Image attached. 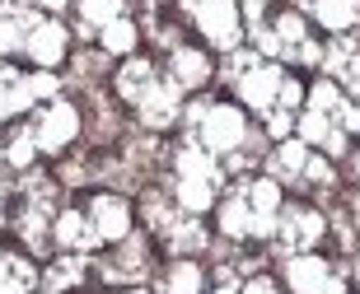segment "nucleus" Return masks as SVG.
<instances>
[{"label":"nucleus","mask_w":360,"mask_h":294,"mask_svg":"<svg viewBox=\"0 0 360 294\" xmlns=\"http://www.w3.org/2000/svg\"><path fill=\"white\" fill-rule=\"evenodd\" d=\"M281 215V196H276V182H239V187L225 196L220 206V229L229 239H253V234H271Z\"/></svg>","instance_id":"nucleus-1"},{"label":"nucleus","mask_w":360,"mask_h":294,"mask_svg":"<svg viewBox=\"0 0 360 294\" xmlns=\"http://www.w3.org/2000/svg\"><path fill=\"white\" fill-rule=\"evenodd\" d=\"M356 126H360L356 107L337 94L333 84H319L314 98H309V112H304V135H309V140L337 154V149H347V135L356 131Z\"/></svg>","instance_id":"nucleus-2"},{"label":"nucleus","mask_w":360,"mask_h":294,"mask_svg":"<svg viewBox=\"0 0 360 294\" xmlns=\"http://www.w3.org/2000/svg\"><path fill=\"white\" fill-rule=\"evenodd\" d=\"M192 140H197L206 154H229L248 140V126L234 107L225 103H197L192 107Z\"/></svg>","instance_id":"nucleus-3"},{"label":"nucleus","mask_w":360,"mask_h":294,"mask_svg":"<svg viewBox=\"0 0 360 294\" xmlns=\"http://www.w3.org/2000/svg\"><path fill=\"white\" fill-rule=\"evenodd\" d=\"M215 187H220V168L211 163V154L201 145L183 149L178 154V201H183L187 211H206Z\"/></svg>","instance_id":"nucleus-4"},{"label":"nucleus","mask_w":360,"mask_h":294,"mask_svg":"<svg viewBox=\"0 0 360 294\" xmlns=\"http://www.w3.org/2000/svg\"><path fill=\"white\" fill-rule=\"evenodd\" d=\"M271 173H276L281 182H314V187H328V182H333V168L323 159H314L304 145H281L276 154H271Z\"/></svg>","instance_id":"nucleus-5"},{"label":"nucleus","mask_w":360,"mask_h":294,"mask_svg":"<svg viewBox=\"0 0 360 294\" xmlns=\"http://www.w3.org/2000/svg\"><path fill=\"white\" fill-rule=\"evenodd\" d=\"M187 10L197 19V28L215 47H234L239 42V14H234V0H187Z\"/></svg>","instance_id":"nucleus-6"},{"label":"nucleus","mask_w":360,"mask_h":294,"mask_svg":"<svg viewBox=\"0 0 360 294\" xmlns=\"http://www.w3.org/2000/svg\"><path fill=\"white\" fill-rule=\"evenodd\" d=\"M285 281H290L295 294H347V285L337 281V271L328 262H319V257H295Z\"/></svg>","instance_id":"nucleus-7"},{"label":"nucleus","mask_w":360,"mask_h":294,"mask_svg":"<svg viewBox=\"0 0 360 294\" xmlns=\"http://www.w3.org/2000/svg\"><path fill=\"white\" fill-rule=\"evenodd\" d=\"M281 220V248H295V253H304V248H314V243L323 239V215L309 211V206H285V211L276 215Z\"/></svg>","instance_id":"nucleus-8"},{"label":"nucleus","mask_w":360,"mask_h":294,"mask_svg":"<svg viewBox=\"0 0 360 294\" xmlns=\"http://www.w3.org/2000/svg\"><path fill=\"white\" fill-rule=\"evenodd\" d=\"M75 131H80V117H75V107H70V103H52L33 126H28V135H33V145H38V149H61Z\"/></svg>","instance_id":"nucleus-9"},{"label":"nucleus","mask_w":360,"mask_h":294,"mask_svg":"<svg viewBox=\"0 0 360 294\" xmlns=\"http://www.w3.org/2000/svg\"><path fill=\"white\" fill-rule=\"evenodd\" d=\"M52 89H56L52 75L24 80V75H14L10 66H0V117L14 112V107H24V103H33V98H42V94H52Z\"/></svg>","instance_id":"nucleus-10"},{"label":"nucleus","mask_w":360,"mask_h":294,"mask_svg":"<svg viewBox=\"0 0 360 294\" xmlns=\"http://www.w3.org/2000/svg\"><path fill=\"white\" fill-rule=\"evenodd\" d=\"M42 14L24 10V5H5L0 10V52H28V38L38 33Z\"/></svg>","instance_id":"nucleus-11"},{"label":"nucleus","mask_w":360,"mask_h":294,"mask_svg":"<svg viewBox=\"0 0 360 294\" xmlns=\"http://www.w3.org/2000/svg\"><path fill=\"white\" fill-rule=\"evenodd\" d=\"M89 225H94V239H127V206L117 196H94L89 206Z\"/></svg>","instance_id":"nucleus-12"},{"label":"nucleus","mask_w":360,"mask_h":294,"mask_svg":"<svg viewBox=\"0 0 360 294\" xmlns=\"http://www.w3.org/2000/svg\"><path fill=\"white\" fill-rule=\"evenodd\" d=\"M178 112V84H155L146 98H141V117L150 121V126H169Z\"/></svg>","instance_id":"nucleus-13"},{"label":"nucleus","mask_w":360,"mask_h":294,"mask_svg":"<svg viewBox=\"0 0 360 294\" xmlns=\"http://www.w3.org/2000/svg\"><path fill=\"white\" fill-rule=\"evenodd\" d=\"M61 47H66V33H61V24H52V19H42L38 33L28 38V56H33V61H42V66L61 61Z\"/></svg>","instance_id":"nucleus-14"},{"label":"nucleus","mask_w":360,"mask_h":294,"mask_svg":"<svg viewBox=\"0 0 360 294\" xmlns=\"http://www.w3.org/2000/svg\"><path fill=\"white\" fill-rule=\"evenodd\" d=\"M323 61H328V70H333L337 80H347V84H360V42H351V38L333 42Z\"/></svg>","instance_id":"nucleus-15"},{"label":"nucleus","mask_w":360,"mask_h":294,"mask_svg":"<svg viewBox=\"0 0 360 294\" xmlns=\"http://www.w3.org/2000/svg\"><path fill=\"white\" fill-rule=\"evenodd\" d=\"M117 89H122V98L141 103V98L155 89V70H150V61H127L122 75H117Z\"/></svg>","instance_id":"nucleus-16"},{"label":"nucleus","mask_w":360,"mask_h":294,"mask_svg":"<svg viewBox=\"0 0 360 294\" xmlns=\"http://www.w3.org/2000/svg\"><path fill=\"white\" fill-rule=\"evenodd\" d=\"M309 10L328 28H351L360 19V0H309Z\"/></svg>","instance_id":"nucleus-17"},{"label":"nucleus","mask_w":360,"mask_h":294,"mask_svg":"<svg viewBox=\"0 0 360 294\" xmlns=\"http://www.w3.org/2000/svg\"><path fill=\"white\" fill-rule=\"evenodd\" d=\"M56 239L66 243V248H94V225H89V215H61V220H56Z\"/></svg>","instance_id":"nucleus-18"},{"label":"nucleus","mask_w":360,"mask_h":294,"mask_svg":"<svg viewBox=\"0 0 360 294\" xmlns=\"http://www.w3.org/2000/svg\"><path fill=\"white\" fill-rule=\"evenodd\" d=\"M28 285H33L28 262H19V257H10V253H0V294H28Z\"/></svg>","instance_id":"nucleus-19"},{"label":"nucleus","mask_w":360,"mask_h":294,"mask_svg":"<svg viewBox=\"0 0 360 294\" xmlns=\"http://www.w3.org/2000/svg\"><path fill=\"white\" fill-rule=\"evenodd\" d=\"M206 80V56L201 52H174V84H183V89H192V84Z\"/></svg>","instance_id":"nucleus-20"},{"label":"nucleus","mask_w":360,"mask_h":294,"mask_svg":"<svg viewBox=\"0 0 360 294\" xmlns=\"http://www.w3.org/2000/svg\"><path fill=\"white\" fill-rule=\"evenodd\" d=\"M197 290H201V276L192 262H183V267H174L164 276V294H197Z\"/></svg>","instance_id":"nucleus-21"},{"label":"nucleus","mask_w":360,"mask_h":294,"mask_svg":"<svg viewBox=\"0 0 360 294\" xmlns=\"http://www.w3.org/2000/svg\"><path fill=\"white\" fill-rule=\"evenodd\" d=\"M80 10H84V19L89 24H112L117 19V10H122V0H80Z\"/></svg>","instance_id":"nucleus-22"},{"label":"nucleus","mask_w":360,"mask_h":294,"mask_svg":"<svg viewBox=\"0 0 360 294\" xmlns=\"http://www.w3.org/2000/svg\"><path fill=\"white\" fill-rule=\"evenodd\" d=\"M131 42H136V33H131L127 19H112V24L103 28V47H108V52H127Z\"/></svg>","instance_id":"nucleus-23"},{"label":"nucleus","mask_w":360,"mask_h":294,"mask_svg":"<svg viewBox=\"0 0 360 294\" xmlns=\"http://www.w3.org/2000/svg\"><path fill=\"white\" fill-rule=\"evenodd\" d=\"M80 262H56L52 271H47V290H66V285H75L80 281Z\"/></svg>","instance_id":"nucleus-24"},{"label":"nucleus","mask_w":360,"mask_h":294,"mask_svg":"<svg viewBox=\"0 0 360 294\" xmlns=\"http://www.w3.org/2000/svg\"><path fill=\"white\" fill-rule=\"evenodd\" d=\"M243 294H276V285H271V281H262V276H257V281H248V290H243Z\"/></svg>","instance_id":"nucleus-25"},{"label":"nucleus","mask_w":360,"mask_h":294,"mask_svg":"<svg viewBox=\"0 0 360 294\" xmlns=\"http://www.w3.org/2000/svg\"><path fill=\"white\" fill-rule=\"evenodd\" d=\"M356 168H360V159H356Z\"/></svg>","instance_id":"nucleus-26"},{"label":"nucleus","mask_w":360,"mask_h":294,"mask_svg":"<svg viewBox=\"0 0 360 294\" xmlns=\"http://www.w3.org/2000/svg\"><path fill=\"white\" fill-rule=\"evenodd\" d=\"M356 112H360V107H356Z\"/></svg>","instance_id":"nucleus-27"},{"label":"nucleus","mask_w":360,"mask_h":294,"mask_svg":"<svg viewBox=\"0 0 360 294\" xmlns=\"http://www.w3.org/2000/svg\"><path fill=\"white\" fill-rule=\"evenodd\" d=\"M0 192H5V187H0Z\"/></svg>","instance_id":"nucleus-28"}]
</instances>
